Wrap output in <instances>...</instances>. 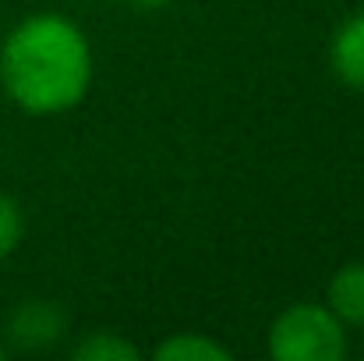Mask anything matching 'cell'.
<instances>
[{
	"mask_svg": "<svg viewBox=\"0 0 364 361\" xmlns=\"http://www.w3.org/2000/svg\"><path fill=\"white\" fill-rule=\"evenodd\" d=\"M92 82V53L64 14H32L0 46V85L25 114H64Z\"/></svg>",
	"mask_w": 364,
	"mask_h": 361,
	"instance_id": "1",
	"label": "cell"
},
{
	"mask_svg": "<svg viewBox=\"0 0 364 361\" xmlns=\"http://www.w3.org/2000/svg\"><path fill=\"white\" fill-rule=\"evenodd\" d=\"M276 361H343L347 333L326 305H290L269 330Z\"/></svg>",
	"mask_w": 364,
	"mask_h": 361,
	"instance_id": "2",
	"label": "cell"
},
{
	"mask_svg": "<svg viewBox=\"0 0 364 361\" xmlns=\"http://www.w3.org/2000/svg\"><path fill=\"white\" fill-rule=\"evenodd\" d=\"M68 330V315L57 301L28 298L7 315V344L14 351H43L53 347Z\"/></svg>",
	"mask_w": 364,
	"mask_h": 361,
	"instance_id": "3",
	"label": "cell"
},
{
	"mask_svg": "<svg viewBox=\"0 0 364 361\" xmlns=\"http://www.w3.org/2000/svg\"><path fill=\"white\" fill-rule=\"evenodd\" d=\"M329 57H333V71L340 75L343 85L364 89V11H354L336 28Z\"/></svg>",
	"mask_w": 364,
	"mask_h": 361,
	"instance_id": "4",
	"label": "cell"
},
{
	"mask_svg": "<svg viewBox=\"0 0 364 361\" xmlns=\"http://www.w3.org/2000/svg\"><path fill=\"white\" fill-rule=\"evenodd\" d=\"M329 312L340 323L364 326V262L343 266L329 280Z\"/></svg>",
	"mask_w": 364,
	"mask_h": 361,
	"instance_id": "5",
	"label": "cell"
},
{
	"mask_svg": "<svg viewBox=\"0 0 364 361\" xmlns=\"http://www.w3.org/2000/svg\"><path fill=\"white\" fill-rule=\"evenodd\" d=\"M152 358L156 361L159 358L163 361H230V351L223 344L202 337V333H177V337L163 340L152 351Z\"/></svg>",
	"mask_w": 364,
	"mask_h": 361,
	"instance_id": "6",
	"label": "cell"
},
{
	"mask_svg": "<svg viewBox=\"0 0 364 361\" xmlns=\"http://www.w3.org/2000/svg\"><path fill=\"white\" fill-rule=\"evenodd\" d=\"M75 361H134L138 347L131 340H124L117 333H89L82 344L71 347Z\"/></svg>",
	"mask_w": 364,
	"mask_h": 361,
	"instance_id": "7",
	"label": "cell"
},
{
	"mask_svg": "<svg viewBox=\"0 0 364 361\" xmlns=\"http://www.w3.org/2000/svg\"><path fill=\"white\" fill-rule=\"evenodd\" d=\"M21 241V209L14 206V199H7L0 192V258H7Z\"/></svg>",
	"mask_w": 364,
	"mask_h": 361,
	"instance_id": "8",
	"label": "cell"
},
{
	"mask_svg": "<svg viewBox=\"0 0 364 361\" xmlns=\"http://www.w3.org/2000/svg\"><path fill=\"white\" fill-rule=\"evenodd\" d=\"M134 7H141V11H159V7H166V4H173V0H131Z\"/></svg>",
	"mask_w": 364,
	"mask_h": 361,
	"instance_id": "9",
	"label": "cell"
},
{
	"mask_svg": "<svg viewBox=\"0 0 364 361\" xmlns=\"http://www.w3.org/2000/svg\"><path fill=\"white\" fill-rule=\"evenodd\" d=\"M7 358V347H4V344H0V361Z\"/></svg>",
	"mask_w": 364,
	"mask_h": 361,
	"instance_id": "10",
	"label": "cell"
}]
</instances>
